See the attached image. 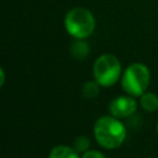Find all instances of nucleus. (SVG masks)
<instances>
[{"mask_svg": "<svg viewBox=\"0 0 158 158\" xmlns=\"http://www.w3.org/2000/svg\"><path fill=\"white\" fill-rule=\"evenodd\" d=\"M96 142L107 149L118 148L126 138V128L115 116H102L98 118L94 126Z\"/></svg>", "mask_w": 158, "mask_h": 158, "instance_id": "obj_1", "label": "nucleus"}, {"mask_svg": "<svg viewBox=\"0 0 158 158\" xmlns=\"http://www.w3.org/2000/svg\"><path fill=\"white\" fill-rule=\"evenodd\" d=\"M67 32L77 40L89 37L95 30V19L91 11L85 7H73L64 17Z\"/></svg>", "mask_w": 158, "mask_h": 158, "instance_id": "obj_2", "label": "nucleus"}, {"mask_svg": "<svg viewBox=\"0 0 158 158\" xmlns=\"http://www.w3.org/2000/svg\"><path fill=\"white\" fill-rule=\"evenodd\" d=\"M149 69L142 63H132L122 75V89L131 96H141L149 85Z\"/></svg>", "mask_w": 158, "mask_h": 158, "instance_id": "obj_3", "label": "nucleus"}, {"mask_svg": "<svg viewBox=\"0 0 158 158\" xmlns=\"http://www.w3.org/2000/svg\"><path fill=\"white\" fill-rule=\"evenodd\" d=\"M94 78L101 86L114 85L121 75V63L114 54H102L94 63Z\"/></svg>", "mask_w": 158, "mask_h": 158, "instance_id": "obj_4", "label": "nucleus"}, {"mask_svg": "<svg viewBox=\"0 0 158 158\" xmlns=\"http://www.w3.org/2000/svg\"><path fill=\"white\" fill-rule=\"evenodd\" d=\"M136 107L137 102L131 96H118L111 101L109 109L115 117H127L136 111Z\"/></svg>", "mask_w": 158, "mask_h": 158, "instance_id": "obj_5", "label": "nucleus"}, {"mask_svg": "<svg viewBox=\"0 0 158 158\" xmlns=\"http://www.w3.org/2000/svg\"><path fill=\"white\" fill-rule=\"evenodd\" d=\"M48 158H79V156L74 148L59 144L52 148Z\"/></svg>", "mask_w": 158, "mask_h": 158, "instance_id": "obj_6", "label": "nucleus"}, {"mask_svg": "<svg viewBox=\"0 0 158 158\" xmlns=\"http://www.w3.org/2000/svg\"><path fill=\"white\" fill-rule=\"evenodd\" d=\"M142 109L148 112H154L158 109V96L153 93H143L139 99Z\"/></svg>", "mask_w": 158, "mask_h": 158, "instance_id": "obj_7", "label": "nucleus"}, {"mask_svg": "<svg viewBox=\"0 0 158 158\" xmlns=\"http://www.w3.org/2000/svg\"><path fill=\"white\" fill-rule=\"evenodd\" d=\"M99 83L95 80V81H86L83 86V94L85 98L88 99H94L98 96L100 89H99Z\"/></svg>", "mask_w": 158, "mask_h": 158, "instance_id": "obj_8", "label": "nucleus"}, {"mask_svg": "<svg viewBox=\"0 0 158 158\" xmlns=\"http://www.w3.org/2000/svg\"><path fill=\"white\" fill-rule=\"evenodd\" d=\"M89 52V48L86 43H84L81 40H77L72 46V53L78 58H84Z\"/></svg>", "mask_w": 158, "mask_h": 158, "instance_id": "obj_9", "label": "nucleus"}, {"mask_svg": "<svg viewBox=\"0 0 158 158\" xmlns=\"http://www.w3.org/2000/svg\"><path fill=\"white\" fill-rule=\"evenodd\" d=\"M89 146H90V141L85 136L78 137L75 139V142H74V149L77 152H86L88 148H89Z\"/></svg>", "mask_w": 158, "mask_h": 158, "instance_id": "obj_10", "label": "nucleus"}, {"mask_svg": "<svg viewBox=\"0 0 158 158\" xmlns=\"http://www.w3.org/2000/svg\"><path fill=\"white\" fill-rule=\"evenodd\" d=\"M81 158H105V156L99 151H86Z\"/></svg>", "mask_w": 158, "mask_h": 158, "instance_id": "obj_11", "label": "nucleus"}, {"mask_svg": "<svg viewBox=\"0 0 158 158\" xmlns=\"http://www.w3.org/2000/svg\"><path fill=\"white\" fill-rule=\"evenodd\" d=\"M0 77H1V79H0V85H4V81H5V72H4L2 68H0Z\"/></svg>", "mask_w": 158, "mask_h": 158, "instance_id": "obj_12", "label": "nucleus"}, {"mask_svg": "<svg viewBox=\"0 0 158 158\" xmlns=\"http://www.w3.org/2000/svg\"><path fill=\"white\" fill-rule=\"evenodd\" d=\"M157 132H158V122H157Z\"/></svg>", "mask_w": 158, "mask_h": 158, "instance_id": "obj_13", "label": "nucleus"}]
</instances>
